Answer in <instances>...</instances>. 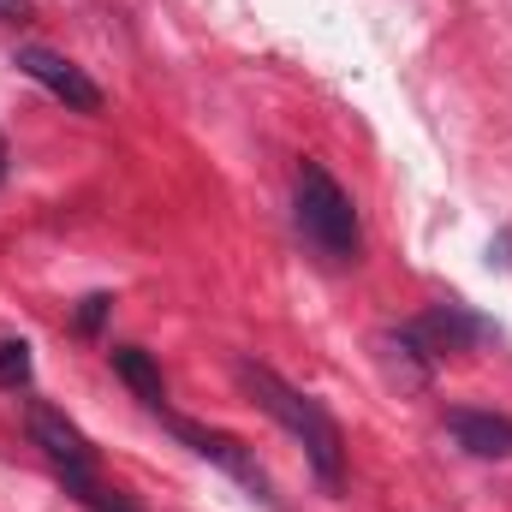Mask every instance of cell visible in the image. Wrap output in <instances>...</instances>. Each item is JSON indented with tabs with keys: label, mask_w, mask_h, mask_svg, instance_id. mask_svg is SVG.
<instances>
[{
	"label": "cell",
	"mask_w": 512,
	"mask_h": 512,
	"mask_svg": "<svg viewBox=\"0 0 512 512\" xmlns=\"http://www.w3.org/2000/svg\"><path fill=\"white\" fill-rule=\"evenodd\" d=\"M239 387L251 393L256 405L304 447V459H310V471L328 483V489H340V477H346V435H340V423H334V411L322 405V399H310V393H298V387L286 382V376H274L268 364H256V358H239Z\"/></svg>",
	"instance_id": "6da1fadb"
},
{
	"label": "cell",
	"mask_w": 512,
	"mask_h": 512,
	"mask_svg": "<svg viewBox=\"0 0 512 512\" xmlns=\"http://www.w3.org/2000/svg\"><path fill=\"white\" fill-rule=\"evenodd\" d=\"M292 221H298L304 245L322 262H334V268H352L364 256L358 203L322 161H298V173H292Z\"/></svg>",
	"instance_id": "7a4b0ae2"
},
{
	"label": "cell",
	"mask_w": 512,
	"mask_h": 512,
	"mask_svg": "<svg viewBox=\"0 0 512 512\" xmlns=\"http://www.w3.org/2000/svg\"><path fill=\"white\" fill-rule=\"evenodd\" d=\"M24 429H30V441L42 447V459L60 471V483H66L84 507L108 489V483H102V471H96V447L84 441V429H78L66 411H54V405H42V399H36V405H30V417H24Z\"/></svg>",
	"instance_id": "3957f363"
},
{
	"label": "cell",
	"mask_w": 512,
	"mask_h": 512,
	"mask_svg": "<svg viewBox=\"0 0 512 512\" xmlns=\"http://www.w3.org/2000/svg\"><path fill=\"white\" fill-rule=\"evenodd\" d=\"M12 66H18L30 84H42L54 102H66L72 114H102V108H108L102 84H96L78 60H66V54H54V48H42V42H24V48L12 54Z\"/></svg>",
	"instance_id": "277c9868"
},
{
	"label": "cell",
	"mask_w": 512,
	"mask_h": 512,
	"mask_svg": "<svg viewBox=\"0 0 512 512\" xmlns=\"http://www.w3.org/2000/svg\"><path fill=\"white\" fill-rule=\"evenodd\" d=\"M167 417V411H161ZM167 429L197 453V459H209L215 471H227L239 489H251L256 501H274V483H268V471L256 465V453L239 441V435H227V429H209V423H191V417H167Z\"/></svg>",
	"instance_id": "5b68a950"
},
{
	"label": "cell",
	"mask_w": 512,
	"mask_h": 512,
	"mask_svg": "<svg viewBox=\"0 0 512 512\" xmlns=\"http://www.w3.org/2000/svg\"><path fill=\"white\" fill-rule=\"evenodd\" d=\"M411 328L429 340V352H435V358H447V352H471V346L501 340V328H495V322H483L477 310H465L459 298H441V304H435V310H423Z\"/></svg>",
	"instance_id": "8992f818"
},
{
	"label": "cell",
	"mask_w": 512,
	"mask_h": 512,
	"mask_svg": "<svg viewBox=\"0 0 512 512\" xmlns=\"http://www.w3.org/2000/svg\"><path fill=\"white\" fill-rule=\"evenodd\" d=\"M447 435H453L471 459H512V417L507 411L453 405V411H447Z\"/></svg>",
	"instance_id": "52a82bcc"
},
{
	"label": "cell",
	"mask_w": 512,
	"mask_h": 512,
	"mask_svg": "<svg viewBox=\"0 0 512 512\" xmlns=\"http://www.w3.org/2000/svg\"><path fill=\"white\" fill-rule=\"evenodd\" d=\"M108 358H114V376H120V382H126L131 393L155 411V417H161V411H167V382H161V364H155L143 346H114Z\"/></svg>",
	"instance_id": "ba28073f"
},
{
	"label": "cell",
	"mask_w": 512,
	"mask_h": 512,
	"mask_svg": "<svg viewBox=\"0 0 512 512\" xmlns=\"http://www.w3.org/2000/svg\"><path fill=\"white\" fill-rule=\"evenodd\" d=\"M382 346H387V358H393V370H399V382H411V387H429V376H435V352H429V340L405 322V328H387L382 334Z\"/></svg>",
	"instance_id": "9c48e42d"
},
{
	"label": "cell",
	"mask_w": 512,
	"mask_h": 512,
	"mask_svg": "<svg viewBox=\"0 0 512 512\" xmlns=\"http://www.w3.org/2000/svg\"><path fill=\"white\" fill-rule=\"evenodd\" d=\"M30 370H36L30 346L24 340H0V387H30Z\"/></svg>",
	"instance_id": "30bf717a"
},
{
	"label": "cell",
	"mask_w": 512,
	"mask_h": 512,
	"mask_svg": "<svg viewBox=\"0 0 512 512\" xmlns=\"http://www.w3.org/2000/svg\"><path fill=\"white\" fill-rule=\"evenodd\" d=\"M108 310H114V298H108V292H90V298H84V310H78V328H84V334H96Z\"/></svg>",
	"instance_id": "8fae6325"
},
{
	"label": "cell",
	"mask_w": 512,
	"mask_h": 512,
	"mask_svg": "<svg viewBox=\"0 0 512 512\" xmlns=\"http://www.w3.org/2000/svg\"><path fill=\"white\" fill-rule=\"evenodd\" d=\"M30 18V0H0V24H24Z\"/></svg>",
	"instance_id": "7c38bea8"
},
{
	"label": "cell",
	"mask_w": 512,
	"mask_h": 512,
	"mask_svg": "<svg viewBox=\"0 0 512 512\" xmlns=\"http://www.w3.org/2000/svg\"><path fill=\"white\" fill-rule=\"evenodd\" d=\"M489 262H501V268H512V227L501 233V239H495V245H489Z\"/></svg>",
	"instance_id": "4fadbf2b"
},
{
	"label": "cell",
	"mask_w": 512,
	"mask_h": 512,
	"mask_svg": "<svg viewBox=\"0 0 512 512\" xmlns=\"http://www.w3.org/2000/svg\"><path fill=\"white\" fill-rule=\"evenodd\" d=\"M0 173H6V137H0Z\"/></svg>",
	"instance_id": "5bb4252c"
}]
</instances>
